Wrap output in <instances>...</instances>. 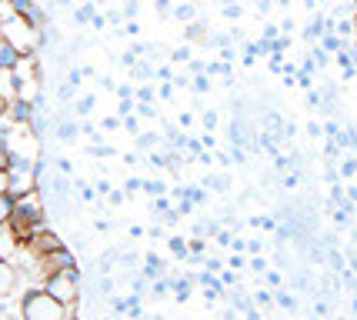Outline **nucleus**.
Returning <instances> with one entry per match:
<instances>
[{"label": "nucleus", "mask_w": 357, "mask_h": 320, "mask_svg": "<svg viewBox=\"0 0 357 320\" xmlns=\"http://www.w3.org/2000/svg\"><path fill=\"white\" fill-rule=\"evenodd\" d=\"M0 33L17 47V54H20V57H37V54H40V47H44L40 27L33 24L31 17H24V14L7 17V20H3V27H0Z\"/></svg>", "instance_id": "1"}, {"label": "nucleus", "mask_w": 357, "mask_h": 320, "mask_svg": "<svg viewBox=\"0 0 357 320\" xmlns=\"http://www.w3.org/2000/svg\"><path fill=\"white\" fill-rule=\"evenodd\" d=\"M20 314L24 320H67L70 307L61 304L47 287H31L20 297Z\"/></svg>", "instance_id": "2"}, {"label": "nucleus", "mask_w": 357, "mask_h": 320, "mask_svg": "<svg viewBox=\"0 0 357 320\" xmlns=\"http://www.w3.org/2000/svg\"><path fill=\"white\" fill-rule=\"evenodd\" d=\"M44 287L61 300V304L74 307L77 300H84V294H80V274H70V271H57V274H47Z\"/></svg>", "instance_id": "3"}, {"label": "nucleus", "mask_w": 357, "mask_h": 320, "mask_svg": "<svg viewBox=\"0 0 357 320\" xmlns=\"http://www.w3.org/2000/svg\"><path fill=\"white\" fill-rule=\"evenodd\" d=\"M17 290H20V267L14 260L0 257V300H10Z\"/></svg>", "instance_id": "4"}, {"label": "nucleus", "mask_w": 357, "mask_h": 320, "mask_svg": "<svg viewBox=\"0 0 357 320\" xmlns=\"http://www.w3.org/2000/svg\"><path fill=\"white\" fill-rule=\"evenodd\" d=\"M207 37H211V24H207V17H194L190 24H184V40L187 44L204 47L207 44Z\"/></svg>", "instance_id": "5"}, {"label": "nucleus", "mask_w": 357, "mask_h": 320, "mask_svg": "<svg viewBox=\"0 0 357 320\" xmlns=\"http://www.w3.org/2000/svg\"><path fill=\"white\" fill-rule=\"evenodd\" d=\"M130 80L134 84H151V80H157V67L147 57H140L134 67H130Z\"/></svg>", "instance_id": "6"}, {"label": "nucleus", "mask_w": 357, "mask_h": 320, "mask_svg": "<svg viewBox=\"0 0 357 320\" xmlns=\"http://www.w3.org/2000/svg\"><path fill=\"white\" fill-rule=\"evenodd\" d=\"M204 187H207L211 194H227V190H231V177H227L224 170H211V174L204 177Z\"/></svg>", "instance_id": "7"}, {"label": "nucleus", "mask_w": 357, "mask_h": 320, "mask_svg": "<svg viewBox=\"0 0 357 320\" xmlns=\"http://www.w3.org/2000/svg\"><path fill=\"white\" fill-rule=\"evenodd\" d=\"M134 144H137L140 153H147V151H154V147L164 144V134H160V130H140L137 137H134Z\"/></svg>", "instance_id": "8"}, {"label": "nucleus", "mask_w": 357, "mask_h": 320, "mask_svg": "<svg viewBox=\"0 0 357 320\" xmlns=\"http://www.w3.org/2000/svg\"><path fill=\"white\" fill-rule=\"evenodd\" d=\"M171 17L174 20H181V24H190L194 17H201V3L197 0H187V3H177L171 10Z\"/></svg>", "instance_id": "9"}, {"label": "nucleus", "mask_w": 357, "mask_h": 320, "mask_svg": "<svg viewBox=\"0 0 357 320\" xmlns=\"http://www.w3.org/2000/svg\"><path fill=\"white\" fill-rule=\"evenodd\" d=\"M0 97L14 100L17 97V74L14 67H0Z\"/></svg>", "instance_id": "10"}, {"label": "nucleus", "mask_w": 357, "mask_h": 320, "mask_svg": "<svg viewBox=\"0 0 357 320\" xmlns=\"http://www.w3.org/2000/svg\"><path fill=\"white\" fill-rule=\"evenodd\" d=\"M164 244H167V250H171L177 260H190V250H187V237H181V234H167V237H164Z\"/></svg>", "instance_id": "11"}, {"label": "nucleus", "mask_w": 357, "mask_h": 320, "mask_svg": "<svg viewBox=\"0 0 357 320\" xmlns=\"http://www.w3.org/2000/svg\"><path fill=\"white\" fill-rule=\"evenodd\" d=\"M20 63V54H17V47L0 33V67H17Z\"/></svg>", "instance_id": "12"}, {"label": "nucleus", "mask_w": 357, "mask_h": 320, "mask_svg": "<svg viewBox=\"0 0 357 320\" xmlns=\"http://www.w3.org/2000/svg\"><path fill=\"white\" fill-rule=\"evenodd\" d=\"M93 107H97V97H93V93H77V100H74V107H70V110H74V117H80V121H84Z\"/></svg>", "instance_id": "13"}, {"label": "nucleus", "mask_w": 357, "mask_h": 320, "mask_svg": "<svg viewBox=\"0 0 357 320\" xmlns=\"http://www.w3.org/2000/svg\"><path fill=\"white\" fill-rule=\"evenodd\" d=\"M190 91L201 93V97L204 93H211L214 91V77L207 74V70H204V74H190Z\"/></svg>", "instance_id": "14"}, {"label": "nucleus", "mask_w": 357, "mask_h": 320, "mask_svg": "<svg viewBox=\"0 0 357 320\" xmlns=\"http://www.w3.org/2000/svg\"><path fill=\"white\" fill-rule=\"evenodd\" d=\"M144 194H147V197H160V194H171V183L160 181V177H144Z\"/></svg>", "instance_id": "15"}, {"label": "nucleus", "mask_w": 357, "mask_h": 320, "mask_svg": "<svg viewBox=\"0 0 357 320\" xmlns=\"http://www.w3.org/2000/svg\"><path fill=\"white\" fill-rule=\"evenodd\" d=\"M93 17H97V3H93V0H84V3H80L77 10H74V20H77L80 27H87V24H91Z\"/></svg>", "instance_id": "16"}, {"label": "nucleus", "mask_w": 357, "mask_h": 320, "mask_svg": "<svg viewBox=\"0 0 357 320\" xmlns=\"http://www.w3.org/2000/svg\"><path fill=\"white\" fill-rule=\"evenodd\" d=\"M74 190H77L80 204H93V200H97V187L87 181H80V177H74Z\"/></svg>", "instance_id": "17"}, {"label": "nucleus", "mask_w": 357, "mask_h": 320, "mask_svg": "<svg viewBox=\"0 0 357 320\" xmlns=\"http://www.w3.org/2000/svg\"><path fill=\"white\" fill-rule=\"evenodd\" d=\"M134 100H137V104H154L157 100L154 80H151V84H137V87H134Z\"/></svg>", "instance_id": "18"}, {"label": "nucleus", "mask_w": 357, "mask_h": 320, "mask_svg": "<svg viewBox=\"0 0 357 320\" xmlns=\"http://www.w3.org/2000/svg\"><path fill=\"white\" fill-rule=\"evenodd\" d=\"M190 61H194V44H187V40H184L181 47H174V50H171V63H184V67H187Z\"/></svg>", "instance_id": "19"}, {"label": "nucleus", "mask_w": 357, "mask_h": 320, "mask_svg": "<svg viewBox=\"0 0 357 320\" xmlns=\"http://www.w3.org/2000/svg\"><path fill=\"white\" fill-rule=\"evenodd\" d=\"M317 44L324 47L327 54H331V57H334V54H337V50H344V37H337V33L334 31H327L324 37H321V40H317Z\"/></svg>", "instance_id": "20"}, {"label": "nucleus", "mask_w": 357, "mask_h": 320, "mask_svg": "<svg viewBox=\"0 0 357 320\" xmlns=\"http://www.w3.org/2000/svg\"><path fill=\"white\" fill-rule=\"evenodd\" d=\"M250 297H254V304L261 307V310H264V314H271V304H274V287L254 290V294H250Z\"/></svg>", "instance_id": "21"}, {"label": "nucleus", "mask_w": 357, "mask_h": 320, "mask_svg": "<svg viewBox=\"0 0 357 320\" xmlns=\"http://www.w3.org/2000/svg\"><path fill=\"white\" fill-rule=\"evenodd\" d=\"M274 304H280L284 310H297V294H291V290H274Z\"/></svg>", "instance_id": "22"}, {"label": "nucleus", "mask_w": 357, "mask_h": 320, "mask_svg": "<svg viewBox=\"0 0 357 320\" xmlns=\"http://www.w3.org/2000/svg\"><path fill=\"white\" fill-rule=\"evenodd\" d=\"M267 264H271V260H267L264 254H248V271L250 274H264Z\"/></svg>", "instance_id": "23"}, {"label": "nucleus", "mask_w": 357, "mask_h": 320, "mask_svg": "<svg viewBox=\"0 0 357 320\" xmlns=\"http://www.w3.org/2000/svg\"><path fill=\"white\" fill-rule=\"evenodd\" d=\"M121 127H124V117H121V114H107V117L100 121V130H104V134H114V130H121Z\"/></svg>", "instance_id": "24"}, {"label": "nucleus", "mask_w": 357, "mask_h": 320, "mask_svg": "<svg viewBox=\"0 0 357 320\" xmlns=\"http://www.w3.org/2000/svg\"><path fill=\"white\" fill-rule=\"evenodd\" d=\"M201 123H204V130H218L220 110H201Z\"/></svg>", "instance_id": "25"}, {"label": "nucleus", "mask_w": 357, "mask_h": 320, "mask_svg": "<svg viewBox=\"0 0 357 320\" xmlns=\"http://www.w3.org/2000/svg\"><path fill=\"white\" fill-rule=\"evenodd\" d=\"M337 170H341V177H344V181H351V177H357V157H344V160H341V167H337Z\"/></svg>", "instance_id": "26"}, {"label": "nucleus", "mask_w": 357, "mask_h": 320, "mask_svg": "<svg viewBox=\"0 0 357 320\" xmlns=\"http://www.w3.org/2000/svg\"><path fill=\"white\" fill-rule=\"evenodd\" d=\"M124 190H127V197H137V194H144V177H127Z\"/></svg>", "instance_id": "27"}, {"label": "nucleus", "mask_w": 357, "mask_h": 320, "mask_svg": "<svg viewBox=\"0 0 357 320\" xmlns=\"http://www.w3.org/2000/svg\"><path fill=\"white\" fill-rule=\"evenodd\" d=\"M140 7H144V0H124V7H121V10H124L127 20H137V17H140Z\"/></svg>", "instance_id": "28"}, {"label": "nucleus", "mask_w": 357, "mask_h": 320, "mask_svg": "<svg viewBox=\"0 0 357 320\" xmlns=\"http://www.w3.org/2000/svg\"><path fill=\"white\" fill-rule=\"evenodd\" d=\"M227 267H234V271H248V257H244L241 250H231V254H227Z\"/></svg>", "instance_id": "29"}, {"label": "nucleus", "mask_w": 357, "mask_h": 320, "mask_svg": "<svg viewBox=\"0 0 357 320\" xmlns=\"http://www.w3.org/2000/svg\"><path fill=\"white\" fill-rule=\"evenodd\" d=\"M10 211H14V200L7 197V194H0V227L10 220Z\"/></svg>", "instance_id": "30"}, {"label": "nucleus", "mask_w": 357, "mask_h": 320, "mask_svg": "<svg viewBox=\"0 0 357 320\" xmlns=\"http://www.w3.org/2000/svg\"><path fill=\"white\" fill-rule=\"evenodd\" d=\"M124 130H127V134H134V137H137L140 130H144V127H140L137 110H134V114H127V117H124Z\"/></svg>", "instance_id": "31"}, {"label": "nucleus", "mask_w": 357, "mask_h": 320, "mask_svg": "<svg viewBox=\"0 0 357 320\" xmlns=\"http://www.w3.org/2000/svg\"><path fill=\"white\" fill-rule=\"evenodd\" d=\"M280 37V24H264V33H261V40H267V44H274Z\"/></svg>", "instance_id": "32"}, {"label": "nucleus", "mask_w": 357, "mask_h": 320, "mask_svg": "<svg viewBox=\"0 0 357 320\" xmlns=\"http://www.w3.org/2000/svg\"><path fill=\"white\" fill-rule=\"evenodd\" d=\"M264 280H267V287L278 290L280 284H284V274H280V271H271V267H267V271H264Z\"/></svg>", "instance_id": "33"}, {"label": "nucleus", "mask_w": 357, "mask_h": 320, "mask_svg": "<svg viewBox=\"0 0 357 320\" xmlns=\"http://www.w3.org/2000/svg\"><path fill=\"white\" fill-rule=\"evenodd\" d=\"M157 97H160V100H171L174 97V80L171 84H167V80H160V84H157Z\"/></svg>", "instance_id": "34"}, {"label": "nucleus", "mask_w": 357, "mask_h": 320, "mask_svg": "<svg viewBox=\"0 0 357 320\" xmlns=\"http://www.w3.org/2000/svg\"><path fill=\"white\" fill-rule=\"evenodd\" d=\"M194 160H197V164H201V167H214V151H207V147H204V151L197 153V157H194Z\"/></svg>", "instance_id": "35"}, {"label": "nucleus", "mask_w": 357, "mask_h": 320, "mask_svg": "<svg viewBox=\"0 0 357 320\" xmlns=\"http://www.w3.org/2000/svg\"><path fill=\"white\" fill-rule=\"evenodd\" d=\"M10 167V147H7V140H0V170Z\"/></svg>", "instance_id": "36"}, {"label": "nucleus", "mask_w": 357, "mask_h": 320, "mask_svg": "<svg viewBox=\"0 0 357 320\" xmlns=\"http://www.w3.org/2000/svg\"><path fill=\"white\" fill-rule=\"evenodd\" d=\"M54 170H61V174H67V177H70V174H74V164H70L67 157H57V160H54Z\"/></svg>", "instance_id": "37"}, {"label": "nucleus", "mask_w": 357, "mask_h": 320, "mask_svg": "<svg viewBox=\"0 0 357 320\" xmlns=\"http://www.w3.org/2000/svg\"><path fill=\"white\" fill-rule=\"evenodd\" d=\"M124 200H127V190H110V194H107V204H110V207H121Z\"/></svg>", "instance_id": "38"}, {"label": "nucleus", "mask_w": 357, "mask_h": 320, "mask_svg": "<svg viewBox=\"0 0 357 320\" xmlns=\"http://www.w3.org/2000/svg\"><path fill=\"white\" fill-rule=\"evenodd\" d=\"M201 144H204V147H207V151H218V137H214V130H204Z\"/></svg>", "instance_id": "39"}, {"label": "nucleus", "mask_w": 357, "mask_h": 320, "mask_svg": "<svg viewBox=\"0 0 357 320\" xmlns=\"http://www.w3.org/2000/svg\"><path fill=\"white\" fill-rule=\"evenodd\" d=\"M0 194L10 197V170H0Z\"/></svg>", "instance_id": "40"}, {"label": "nucleus", "mask_w": 357, "mask_h": 320, "mask_svg": "<svg viewBox=\"0 0 357 320\" xmlns=\"http://www.w3.org/2000/svg\"><path fill=\"white\" fill-rule=\"evenodd\" d=\"M147 237H154V241H164V237H167V230H164V224H154V227H147Z\"/></svg>", "instance_id": "41"}, {"label": "nucleus", "mask_w": 357, "mask_h": 320, "mask_svg": "<svg viewBox=\"0 0 357 320\" xmlns=\"http://www.w3.org/2000/svg\"><path fill=\"white\" fill-rule=\"evenodd\" d=\"M91 27H93V31H107L110 24H107V17H104V14H97V17L91 20Z\"/></svg>", "instance_id": "42"}, {"label": "nucleus", "mask_w": 357, "mask_h": 320, "mask_svg": "<svg viewBox=\"0 0 357 320\" xmlns=\"http://www.w3.org/2000/svg\"><path fill=\"white\" fill-rule=\"evenodd\" d=\"M307 134H311V137H324V123L311 121V123H307Z\"/></svg>", "instance_id": "43"}, {"label": "nucleus", "mask_w": 357, "mask_h": 320, "mask_svg": "<svg viewBox=\"0 0 357 320\" xmlns=\"http://www.w3.org/2000/svg\"><path fill=\"white\" fill-rule=\"evenodd\" d=\"M231 250H241V254H248V237H234V241H231Z\"/></svg>", "instance_id": "44"}, {"label": "nucleus", "mask_w": 357, "mask_h": 320, "mask_svg": "<svg viewBox=\"0 0 357 320\" xmlns=\"http://www.w3.org/2000/svg\"><path fill=\"white\" fill-rule=\"evenodd\" d=\"M177 123H181V127H194V114H190V110L177 114Z\"/></svg>", "instance_id": "45"}, {"label": "nucleus", "mask_w": 357, "mask_h": 320, "mask_svg": "<svg viewBox=\"0 0 357 320\" xmlns=\"http://www.w3.org/2000/svg\"><path fill=\"white\" fill-rule=\"evenodd\" d=\"M294 17H284V20H280V33H294Z\"/></svg>", "instance_id": "46"}, {"label": "nucleus", "mask_w": 357, "mask_h": 320, "mask_svg": "<svg viewBox=\"0 0 357 320\" xmlns=\"http://www.w3.org/2000/svg\"><path fill=\"white\" fill-rule=\"evenodd\" d=\"M100 87H104V91H110V93H117V84H114V77H100Z\"/></svg>", "instance_id": "47"}, {"label": "nucleus", "mask_w": 357, "mask_h": 320, "mask_svg": "<svg viewBox=\"0 0 357 320\" xmlns=\"http://www.w3.org/2000/svg\"><path fill=\"white\" fill-rule=\"evenodd\" d=\"M117 97H134V84H117Z\"/></svg>", "instance_id": "48"}, {"label": "nucleus", "mask_w": 357, "mask_h": 320, "mask_svg": "<svg viewBox=\"0 0 357 320\" xmlns=\"http://www.w3.org/2000/svg\"><path fill=\"white\" fill-rule=\"evenodd\" d=\"M314 314H317V317H327V314H331V304H327V300H317Z\"/></svg>", "instance_id": "49"}, {"label": "nucleus", "mask_w": 357, "mask_h": 320, "mask_svg": "<svg viewBox=\"0 0 357 320\" xmlns=\"http://www.w3.org/2000/svg\"><path fill=\"white\" fill-rule=\"evenodd\" d=\"M93 187H97V194H104V197H107L110 190H114V187H110V181H97Z\"/></svg>", "instance_id": "50"}, {"label": "nucleus", "mask_w": 357, "mask_h": 320, "mask_svg": "<svg viewBox=\"0 0 357 320\" xmlns=\"http://www.w3.org/2000/svg\"><path fill=\"white\" fill-rule=\"evenodd\" d=\"M344 194H347V200H351V204H357V183H351V187H344Z\"/></svg>", "instance_id": "51"}, {"label": "nucleus", "mask_w": 357, "mask_h": 320, "mask_svg": "<svg viewBox=\"0 0 357 320\" xmlns=\"http://www.w3.org/2000/svg\"><path fill=\"white\" fill-rule=\"evenodd\" d=\"M144 234H147V230L140 227V224H134V227H130V237H134V241H140V237H144Z\"/></svg>", "instance_id": "52"}, {"label": "nucleus", "mask_w": 357, "mask_h": 320, "mask_svg": "<svg viewBox=\"0 0 357 320\" xmlns=\"http://www.w3.org/2000/svg\"><path fill=\"white\" fill-rule=\"evenodd\" d=\"M3 114H10V100H7V97H0V117H3Z\"/></svg>", "instance_id": "53"}, {"label": "nucleus", "mask_w": 357, "mask_h": 320, "mask_svg": "<svg viewBox=\"0 0 357 320\" xmlns=\"http://www.w3.org/2000/svg\"><path fill=\"white\" fill-rule=\"evenodd\" d=\"M274 7H284V10H287V7H291V0H274Z\"/></svg>", "instance_id": "54"}, {"label": "nucleus", "mask_w": 357, "mask_h": 320, "mask_svg": "<svg viewBox=\"0 0 357 320\" xmlns=\"http://www.w3.org/2000/svg\"><path fill=\"white\" fill-rule=\"evenodd\" d=\"M351 314H357V297H354V300H351Z\"/></svg>", "instance_id": "55"}, {"label": "nucleus", "mask_w": 357, "mask_h": 320, "mask_svg": "<svg viewBox=\"0 0 357 320\" xmlns=\"http://www.w3.org/2000/svg\"><path fill=\"white\" fill-rule=\"evenodd\" d=\"M93 3H107V0H93Z\"/></svg>", "instance_id": "56"}, {"label": "nucleus", "mask_w": 357, "mask_h": 320, "mask_svg": "<svg viewBox=\"0 0 357 320\" xmlns=\"http://www.w3.org/2000/svg\"><path fill=\"white\" fill-rule=\"evenodd\" d=\"M0 27H3V14H0Z\"/></svg>", "instance_id": "57"}, {"label": "nucleus", "mask_w": 357, "mask_h": 320, "mask_svg": "<svg viewBox=\"0 0 357 320\" xmlns=\"http://www.w3.org/2000/svg\"><path fill=\"white\" fill-rule=\"evenodd\" d=\"M354 31H357V17H354Z\"/></svg>", "instance_id": "58"}]
</instances>
